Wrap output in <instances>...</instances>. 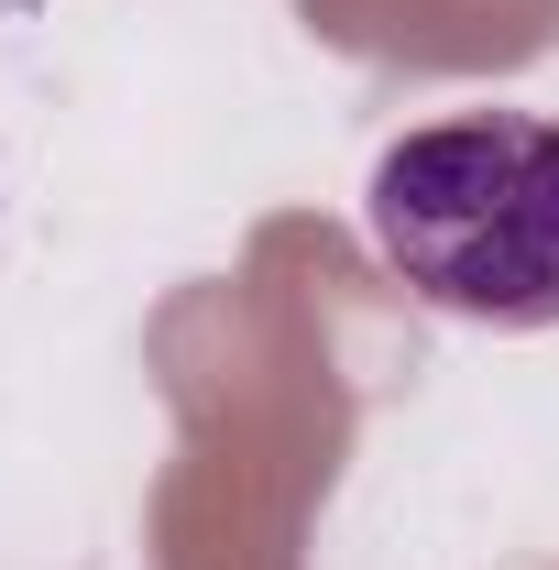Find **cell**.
Wrapping results in <instances>:
<instances>
[{
  "mask_svg": "<svg viewBox=\"0 0 559 570\" xmlns=\"http://www.w3.org/2000/svg\"><path fill=\"white\" fill-rule=\"evenodd\" d=\"M373 253L439 318L559 330V121L461 110L373 154Z\"/></svg>",
  "mask_w": 559,
  "mask_h": 570,
  "instance_id": "obj_1",
  "label": "cell"
}]
</instances>
